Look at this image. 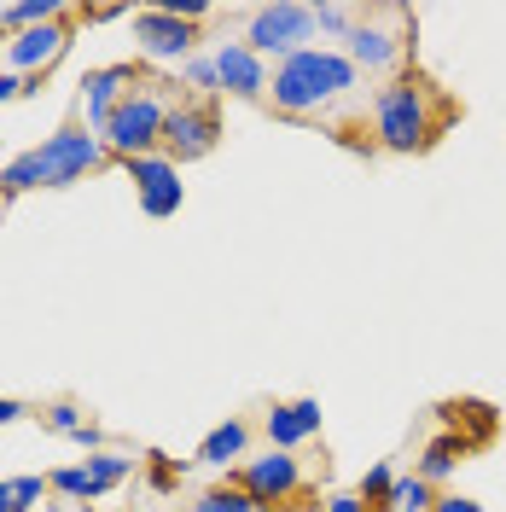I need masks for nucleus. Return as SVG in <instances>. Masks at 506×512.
Instances as JSON below:
<instances>
[{"mask_svg": "<svg viewBox=\"0 0 506 512\" xmlns=\"http://www.w3.org/2000/svg\"><path fill=\"white\" fill-rule=\"evenodd\" d=\"M355 88H361V70L349 64V53L344 47H320V41L280 59L274 76H268V99L285 117H332L344 99H355Z\"/></svg>", "mask_w": 506, "mask_h": 512, "instance_id": "1", "label": "nucleus"}, {"mask_svg": "<svg viewBox=\"0 0 506 512\" xmlns=\"http://www.w3.org/2000/svg\"><path fill=\"white\" fill-rule=\"evenodd\" d=\"M373 134L390 152H419L431 134H437V111H431V94L413 82V76H396L373 94Z\"/></svg>", "mask_w": 506, "mask_h": 512, "instance_id": "2", "label": "nucleus"}, {"mask_svg": "<svg viewBox=\"0 0 506 512\" xmlns=\"http://www.w3.org/2000/svg\"><path fill=\"white\" fill-rule=\"evenodd\" d=\"M163 117H169V99H163V88H128L123 99H117V111H111V123H105V152L111 158H140V152H163Z\"/></svg>", "mask_w": 506, "mask_h": 512, "instance_id": "3", "label": "nucleus"}, {"mask_svg": "<svg viewBox=\"0 0 506 512\" xmlns=\"http://www.w3.org/2000/svg\"><path fill=\"white\" fill-rule=\"evenodd\" d=\"M245 47L256 59H291L303 47H315V6H297V0H274V6H256L251 24H245Z\"/></svg>", "mask_w": 506, "mask_h": 512, "instance_id": "4", "label": "nucleus"}, {"mask_svg": "<svg viewBox=\"0 0 506 512\" xmlns=\"http://www.w3.org/2000/svg\"><path fill=\"white\" fill-rule=\"evenodd\" d=\"M35 152H41V169H47V187H70V181H82V175H94V169H105V163H111L105 140H99V134H88L82 123L47 134Z\"/></svg>", "mask_w": 506, "mask_h": 512, "instance_id": "5", "label": "nucleus"}, {"mask_svg": "<svg viewBox=\"0 0 506 512\" xmlns=\"http://www.w3.org/2000/svg\"><path fill=\"white\" fill-rule=\"evenodd\" d=\"M222 140V117L210 99H175L169 117H163V152L175 163H192V158H210Z\"/></svg>", "mask_w": 506, "mask_h": 512, "instance_id": "6", "label": "nucleus"}, {"mask_svg": "<svg viewBox=\"0 0 506 512\" xmlns=\"http://www.w3.org/2000/svg\"><path fill=\"white\" fill-rule=\"evenodd\" d=\"M128 181H134V192H140V210L152 216V222H169L175 210H181V198H187V187H181V163L169 158V152H140V158H128Z\"/></svg>", "mask_w": 506, "mask_h": 512, "instance_id": "7", "label": "nucleus"}, {"mask_svg": "<svg viewBox=\"0 0 506 512\" xmlns=\"http://www.w3.org/2000/svg\"><path fill=\"white\" fill-rule=\"evenodd\" d=\"M233 483L251 495L256 507H285V501L303 489V460H297V454H285V448H268V454L245 460Z\"/></svg>", "mask_w": 506, "mask_h": 512, "instance_id": "8", "label": "nucleus"}, {"mask_svg": "<svg viewBox=\"0 0 506 512\" xmlns=\"http://www.w3.org/2000/svg\"><path fill=\"white\" fill-rule=\"evenodd\" d=\"M134 47L158 64H187L198 47V24H181L163 6H146V12H134Z\"/></svg>", "mask_w": 506, "mask_h": 512, "instance_id": "9", "label": "nucleus"}, {"mask_svg": "<svg viewBox=\"0 0 506 512\" xmlns=\"http://www.w3.org/2000/svg\"><path fill=\"white\" fill-rule=\"evenodd\" d=\"M134 82H140V76H134V64H105V70H88V76H82V128H88V134H105L111 111H117V99H123Z\"/></svg>", "mask_w": 506, "mask_h": 512, "instance_id": "10", "label": "nucleus"}, {"mask_svg": "<svg viewBox=\"0 0 506 512\" xmlns=\"http://www.w3.org/2000/svg\"><path fill=\"white\" fill-rule=\"evenodd\" d=\"M216 76H222V94H233V99H268V59H256L245 41H222L216 53Z\"/></svg>", "mask_w": 506, "mask_h": 512, "instance_id": "11", "label": "nucleus"}, {"mask_svg": "<svg viewBox=\"0 0 506 512\" xmlns=\"http://www.w3.org/2000/svg\"><path fill=\"white\" fill-rule=\"evenodd\" d=\"M262 437H268V448L297 454L309 437H320V402L315 396H303V402H274L268 419H262Z\"/></svg>", "mask_w": 506, "mask_h": 512, "instance_id": "12", "label": "nucleus"}, {"mask_svg": "<svg viewBox=\"0 0 506 512\" xmlns=\"http://www.w3.org/2000/svg\"><path fill=\"white\" fill-rule=\"evenodd\" d=\"M64 47H70L64 24H41V30H24V35H12V41H6V64H12V76L35 82L47 64H59Z\"/></svg>", "mask_w": 506, "mask_h": 512, "instance_id": "13", "label": "nucleus"}, {"mask_svg": "<svg viewBox=\"0 0 506 512\" xmlns=\"http://www.w3.org/2000/svg\"><path fill=\"white\" fill-rule=\"evenodd\" d=\"M344 53H349L355 70H390V64L402 59V41L384 30L379 18H367V12H361V18H355V30L344 35Z\"/></svg>", "mask_w": 506, "mask_h": 512, "instance_id": "14", "label": "nucleus"}, {"mask_svg": "<svg viewBox=\"0 0 506 512\" xmlns=\"http://www.w3.org/2000/svg\"><path fill=\"white\" fill-rule=\"evenodd\" d=\"M245 454H251V425L245 419H222L204 443H198V466H245Z\"/></svg>", "mask_w": 506, "mask_h": 512, "instance_id": "15", "label": "nucleus"}, {"mask_svg": "<svg viewBox=\"0 0 506 512\" xmlns=\"http://www.w3.org/2000/svg\"><path fill=\"white\" fill-rule=\"evenodd\" d=\"M41 24H64L59 0H6L0 6V30L24 35V30H41Z\"/></svg>", "mask_w": 506, "mask_h": 512, "instance_id": "16", "label": "nucleus"}, {"mask_svg": "<svg viewBox=\"0 0 506 512\" xmlns=\"http://www.w3.org/2000/svg\"><path fill=\"white\" fill-rule=\"evenodd\" d=\"M47 431H59V437H70V443L76 448H88V454H99V425L88 414H82V408H76V402H53V408H47Z\"/></svg>", "mask_w": 506, "mask_h": 512, "instance_id": "17", "label": "nucleus"}, {"mask_svg": "<svg viewBox=\"0 0 506 512\" xmlns=\"http://www.w3.org/2000/svg\"><path fill=\"white\" fill-rule=\"evenodd\" d=\"M379 512H437V495H431V483L419 478V472H408V478L390 483V495H384Z\"/></svg>", "mask_w": 506, "mask_h": 512, "instance_id": "18", "label": "nucleus"}, {"mask_svg": "<svg viewBox=\"0 0 506 512\" xmlns=\"http://www.w3.org/2000/svg\"><path fill=\"white\" fill-rule=\"evenodd\" d=\"M82 472L94 478L99 495H111V489L134 472V460H128V454H117V448H99V454H88V460H82Z\"/></svg>", "mask_w": 506, "mask_h": 512, "instance_id": "19", "label": "nucleus"}, {"mask_svg": "<svg viewBox=\"0 0 506 512\" xmlns=\"http://www.w3.org/2000/svg\"><path fill=\"white\" fill-rule=\"evenodd\" d=\"M35 187H47V169H41V152L30 146L0 169V192H35Z\"/></svg>", "mask_w": 506, "mask_h": 512, "instance_id": "20", "label": "nucleus"}, {"mask_svg": "<svg viewBox=\"0 0 506 512\" xmlns=\"http://www.w3.org/2000/svg\"><path fill=\"white\" fill-rule=\"evenodd\" d=\"M454 466H460V443H454V437H437V443L419 454V478L431 483V489L454 478Z\"/></svg>", "mask_w": 506, "mask_h": 512, "instance_id": "21", "label": "nucleus"}, {"mask_svg": "<svg viewBox=\"0 0 506 512\" xmlns=\"http://www.w3.org/2000/svg\"><path fill=\"white\" fill-rule=\"evenodd\" d=\"M47 489H53L47 478H6L0 483V512H30Z\"/></svg>", "mask_w": 506, "mask_h": 512, "instance_id": "22", "label": "nucleus"}, {"mask_svg": "<svg viewBox=\"0 0 506 512\" xmlns=\"http://www.w3.org/2000/svg\"><path fill=\"white\" fill-rule=\"evenodd\" d=\"M53 489H59L64 501H76V507H88V501H99V489H94V478H88V472H82V466H59V472H53Z\"/></svg>", "mask_w": 506, "mask_h": 512, "instance_id": "23", "label": "nucleus"}, {"mask_svg": "<svg viewBox=\"0 0 506 512\" xmlns=\"http://www.w3.org/2000/svg\"><path fill=\"white\" fill-rule=\"evenodd\" d=\"M187 512H256V501L239 489V483H227V489H210V495H198Z\"/></svg>", "mask_w": 506, "mask_h": 512, "instance_id": "24", "label": "nucleus"}, {"mask_svg": "<svg viewBox=\"0 0 506 512\" xmlns=\"http://www.w3.org/2000/svg\"><path fill=\"white\" fill-rule=\"evenodd\" d=\"M390 483H396V472H390L384 460H373V466L361 472V489H355V495H361L367 507H384V495H390Z\"/></svg>", "mask_w": 506, "mask_h": 512, "instance_id": "25", "label": "nucleus"}, {"mask_svg": "<svg viewBox=\"0 0 506 512\" xmlns=\"http://www.w3.org/2000/svg\"><path fill=\"white\" fill-rule=\"evenodd\" d=\"M181 82H187V88H198V94H222V76H216V59H198V53H192V59L181 64Z\"/></svg>", "mask_w": 506, "mask_h": 512, "instance_id": "26", "label": "nucleus"}, {"mask_svg": "<svg viewBox=\"0 0 506 512\" xmlns=\"http://www.w3.org/2000/svg\"><path fill=\"white\" fill-rule=\"evenodd\" d=\"M355 18H361L355 6H315V30L320 35H349L355 30Z\"/></svg>", "mask_w": 506, "mask_h": 512, "instance_id": "27", "label": "nucleus"}, {"mask_svg": "<svg viewBox=\"0 0 506 512\" xmlns=\"http://www.w3.org/2000/svg\"><path fill=\"white\" fill-rule=\"evenodd\" d=\"M18 94H35V82H24V76H12V70H0V105Z\"/></svg>", "mask_w": 506, "mask_h": 512, "instance_id": "28", "label": "nucleus"}, {"mask_svg": "<svg viewBox=\"0 0 506 512\" xmlns=\"http://www.w3.org/2000/svg\"><path fill=\"white\" fill-rule=\"evenodd\" d=\"M320 512H373V507H367V501L349 489V495H332V501H320Z\"/></svg>", "mask_w": 506, "mask_h": 512, "instance_id": "29", "label": "nucleus"}, {"mask_svg": "<svg viewBox=\"0 0 506 512\" xmlns=\"http://www.w3.org/2000/svg\"><path fill=\"white\" fill-rule=\"evenodd\" d=\"M24 414H30V408H24L18 396H0V425H18Z\"/></svg>", "mask_w": 506, "mask_h": 512, "instance_id": "30", "label": "nucleus"}, {"mask_svg": "<svg viewBox=\"0 0 506 512\" xmlns=\"http://www.w3.org/2000/svg\"><path fill=\"white\" fill-rule=\"evenodd\" d=\"M437 512H483L472 501V495H443V501H437Z\"/></svg>", "mask_w": 506, "mask_h": 512, "instance_id": "31", "label": "nucleus"}, {"mask_svg": "<svg viewBox=\"0 0 506 512\" xmlns=\"http://www.w3.org/2000/svg\"><path fill=\"white\" fill-rule=\"evenodd\" d=\"M256 512H291V507H256Z\"/></svg>", "mask_w": 506, "mask_h": 512, "instance_id": "32", "label": "nucleus"}]
</instances>
